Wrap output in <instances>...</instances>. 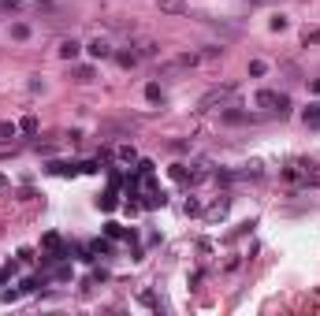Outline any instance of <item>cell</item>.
<instances>
[{
	"instance_id": "11",
	"label": "cell",
	"mask_w": 320,
	"mask_h": 316,
	"mask_svg": "<svg viewBox=\"0 0 320 316\" xmlns=\"http://www.w3.org/2000/svg\"><path fill=\"white\" fill-rule=\"evenodd\" d=\"M138 56H157V45H153V41H142V45H138Z\"/></svg>"
},
{
	"instance_id": "8",
	"label": "cell",
	"mask_w": 320,
	"mask_h": 316,
	"mask_svg": "<svg viewBox=\"0 0 320 316\" xmlns=\"http://www.w3.org/2000/svg\"><path fill=\"white\" fill-rule=\"evenodd\" d=\"M52 175H75V164H49Z\"/></svg>"
},
{
	"instance_id": "19",
	"label": "cell",
	"mask_w": 320,
	"mask_h": 316,
	"mask_svg": "<svg viewBox=\"0 0 320 316\" xmlns=\"http://www.w3.org/2000/svg\"><path fill=\"white\" fill-rule=\"evenodd\" d=\"M253 4H268V0H253Z\"/></svg>"
},
{
	"instance_id": "10",
	"label": "cell",
	"mask_w": 320,
	"mask_h": 316,
	"mask_svg": "<svg viewBox=\"0 0 320 316\" xmlns=\"http://www.w3.org/2000/svg\"><path fill=\"white\" fill-rule=\"evenodd\" d=\"M19 130H26V134H37V119H34V116H26L23 123H19Z\"/></svg>"
},
{
	"instance_id": "4",
	"label": "cell",
	"mask_w": 320,
	"mask_h": 316,
	"mask_svg": "<svg viewBox=\"0 0 320 316\" xmlns=\"http://www.w3.org/2000/svg\"><path fill=\"white\" fill-rule=\"evenodd\" d=\"M305 123H309V126H320V100L305 108Z\"/></svg>"
},
{
	"instance_id": "12",
	"label": "cell",
	"mask_w": 320,
	"mask_h": 316,
	"mask_svg": "<svg viewBox=\"0 0 320 316\" xmlns=\"http://www.w3.org/2000/svg\"><path fill=\"white\" fill-rule=\"evenodd\" d=\"M242 112H235V108H227V112H224V123H242Z\"/></svg>"
},
{
	"instance_id": "15",
	"label": "cell",
	"mask_w": 320,
	"mask_h": 316,
	"mask_svg": "<svg viewBox=\"0 0 320 316\" xmlns=\"http://www.w3.org/2000/svg\"><path fill=\"white\" fill-rule=\"evenodd\" d=\"M145 97H149V100H160V86L149 82V86H145Z\"/></svg>"
},
{
	"instance_id": "1",
	"label": "cell",
	"mask_w": 320,
	"mask_h": 316,
	"mask_svg": "<svg viewBox=\"0 0 320 316\" xmlns=\"http://www.w3.org/2000/svg\"><path fill=\"white\" fill-rule=\"evenodd\" d=\"M86 52H90L93 60H104V56H112V45L97 37V41H90V45H86Z\"/></svg>"
},
{
	"instance_id": "6",
	"label": "cell",
	"mask_w": 320,
	"mask_h": 316,
	"mask_svg": "<svg viewBox=\"0 0 320 316\" xmlns=\"http://www.w3.org/2000/svg\"><path fill=\"white\" fill-rule=\"evenodd\" d=\"M75 82H93V67H75Z\"/></svg>"
},
{
	"instance_id": "3",
	"label": "cell",
	"mask_w": 320,
	"mask_h": 316,
	"mask_svg": "<svg viewBox=\"0 0 320 316\" xmlns=\"http://www.w3.org/2000/svg\"><path fill=\"white\" fill-rule=\"evenodd\" d=\"M276 100H279V93H272V90H261V93H257V104H261V108H272Z\"/></svg>"
},
{
	"instance_id": "13",
	"label": "cell",
	"mask_w": 320,
	"mask_h": 316,
	"mask_svg": "<svg viewBox=\"0 0 320 316\" xmlns=\"http://www.w3.org/2000/svg\"><path fill=\"white\" fill-rule=\"evenodd\" d=\"M160 11H183V4L179 0H160Z\"/></svg>"
},
{
	"instance_id": "7",
	"label": "cell",
	"mask_w": 320,
	"mask_h": 316,
	"mask_svg": "<svg viewBox=\"0 0 320 316\" xmlns=\"http://www.w3.org/2000/svg\"><path fill=\"white\" fill-rule=\"evenodd\" d=\"M116 60H119L123 67H134V63H138V52H116Z\"/></svg>"
},
{
	"instance_id": "14",
	"label": "cell",
	"mask_w": 320,
	"mask_h": 316,
	"mask_svg": "<svg viewBox=\"0 0 320 316\" xmlns=\"http://www.w3.org/2000/svg\"><path fill=\"white\" fill-rule=\"evenodd\" d=\"M264 71H268V67H264V63H261V60H253V63H250V75H253V78H261V75H264Z\"/></svg>"
},
{
	"instance_id": "5",
	"label": "cell",
	"mask_w": 320,
	"mask_h": 316,
	"mask_svg": "<svg viewBox=\"0 0 320 316\" xmlns=\"http://www.w3.org/2000/svg\"><path fill=\"white\" fill-rule=\"evenodd\" d=\"M15 134H19V126H15V123H4V126H0V142H11Z\"/></svg>"
},
{
	"instance_id": "18",
	"label": "cell",
	"mask_w": 320,
	"mask_h": 316,
	"mask_svg": "<svg viewBox=\"0 0 320 316\" xmlns=\"http://www.w3.org/2000/svg\"><path fill=\"white\" fill-rule=\"evenodd\" d=\"M0 8H8V11H15V8H19V0H0Z\"/></svg>"
},
{
	"instance_id": "9",
	"label": "cell",
	"mask_w": 320,
	"mask_h": 316,
	"mask_svg": "<svg viewBox=\"0 0 320 316\" xmlns=\"http://www.w3.org/2000/svg\"><path fill=\"white\" fill-rule=\"evenodd\" d=\"M11 37H19V41H23V37H30V26H26V23H15V26H11Z\"/></svg>"
},
{
	"instance_id": "2",
	"label": "cell",
	"mask_w": 320,
	"mask_h": 316,
	"mask_svg": "<svg viewBox=\"0 0 320 316\" xmlns=\"http://www.w3.org/2000/svg\"><path fill=\"white\" fill-rule=\"evenodd\" d=\"M78 52H82V45H78V41H75V37H67V41L60 45V56H64V60H75V56H78Z\"/></svg>"
},
{
	"instance_id": "16",
	"label": "cell",
	"mask_w": 320,
	"mask_h": 316,
	"mask_svg": "<svg viewBox=\"0 0 320 316\" xmlns=\"http://www.w3.org/2000/svg\"><path fill=\"white\" fill-rule=\"evenodd\" d=\"M108 234H112V238H127V227H119V223H108Z\"/></svg>"
},
{
	"instance_id": "17",
	"label": "cell",
	"mask_w": 320,
	"mask_h": 316,
	"mask_svg": "<svg viewBox=\"0 0 320 316\" xmlns=\"http://www.w3.org/2000/svg\"><path fill=\"white\" fill-rule=\"evenodd\" d=\"M101 208H104V212H112V208H116V197H112V193H104V197H101Z\"/></svg>"
}]
</instances>
